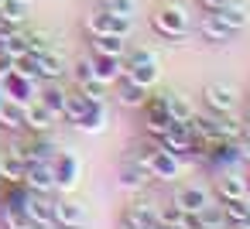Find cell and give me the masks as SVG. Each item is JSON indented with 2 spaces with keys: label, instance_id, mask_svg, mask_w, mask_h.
<instances>
[{
  "label": "cell",
  "instance_id": "25",
  "mask_svg": "<svg viewBox=\"0 0 250 229\" xmlns=\"http://www.w3.org/2000/svg\"><path fill=\"white\" fill-rule=\"evenodd\" d=\"M62 72H65V62H62V55L55 48L45 52V55H38V79L42 82H59Z\"/></svg>",
  "mask_w": 250,
  "mask_h": 229
},
{
  "label": "cell",
  "instance_id": "40",
  "mask_svg": "<svg viewBox=\"0 0 250 229\" xmlns=\"http://www.w3.org/2000/svg\"><path fill=\"white\" fill-rule=\"evenodd\" d=\"M117 229H141V226H130V222H124V219H120V226H117Z\"/></svg>",
  "mask_w": 250,
  "mask_h": 229
},
{
  "label": "cell",
  "instance_id": "45",
  "mask_svg": "<svg viewBox=\"0 0 250 229\" xmlns=\"http://www.w3.org/2000/svg\"><path fill=\"white\" fill-rule=\"evenodd\" d=\"M151 229H168V226H161V222H158V226H151Z\"/></svg>",
  "mask_w": 250,
  "mask_h": 229
},
{
  "label": "cell",
  "instance_id": "20",
  "mask_svg": "<svg viewBox=\"0 0 250 229\" xmlns=\"http://www.w3.org/2000/svg\"><path fill=\"white\" fill-rule=\"evenodd\" d=\"M89 55H93V52H89ZM93 72H96V82L113 86V82L124 76V58H117V55H93Z\"/></svg>",
  "mask_w": 250,
  "mask_h": 229
},
{
  "label": "cell",
  "instance_id": "24",
  "mask_svg": "<svg viewBox=\"0 0 250 229\" xmlns=\"http://www.w3.org/2000/svg\"><path fill=\"white\" fill-rule=\"evenodd\" d=\"M24 174H28V161H24L21 154L4 151V161H0V178H4L7 185H21Z\"/></svg>",
  "mask_w": 250,
  "mask_h": 229
},
{
  "label": "cell",
  "instance_id": "34",
  "mask_svg": "<svg viewBox=\"0 0 250 229\" xmlns=\"http://www.w3.org/2000/svg\"><path fill=\"white\" fill-rule=\"evenodd\" d=\"M14 72H21V76H35V79H38V55H31V52L18 55V58H14Z\"/></svg>",
  "mask_w": 250,
  "mask_h": 229
},
{
  "label": "cell",
  "instance_id": "22",
  "mask_svg": "<svg viewBox=\"0 0 250 229\" xmlns=\"http://www.w3.org/2000/svg\"><path fill=\"white\" fill-rule=\"evenodd\" d=\"M89 52L93 55H117V58H124L127 55V38H120V35H96V38H89Z\"/></svg>",
  "mask_w": 250,
  "mask_h": 229
},
{
  "label": "cell",
  "instance_id": "23",
  "mask_svg": "<svg viewBox=\"0 0 250 229\" xmlns=\"http://www.w3.org/2000/svg\"><path fill=\"white\" fill-rule=\"evenodd\" d=\"M165 103H168V116H171L175 123H188L192 113H195L192 99L182 96V93H175V89H165Z\"/></svg>",
  "mask_w": 250,
  "mask_h": 229
},
{
  "label": "cell",
  "instance_id": "35",
  "mask_svg": "<svg viewBox=\"0 0 250 229\" xmlns=\"http://www.w3.org/2000/svg\"><path fill=\"white\" fill-rule=\"evenodd\" d=\"M175 229H206V226H202L199 212H185V215L178 219V226H175Z\"/></svg>",
  "mask_w": 250,
  "mask_h": 229
},
{
  "label": "cell",
  "instance_id": "37",
  "mask_svg": "<svg viewBox=\"0 0 250 229\" xmlns=\"http://www.w3.org/2000/svg\"><path fill=\"white\" fill-rule=\"evenodd\" d=\"M11 69H14V58H11L7 52H0V79H4V76H7Z\"/></svg>",
  "mask_w": 250,
  "mask_h": 229
},
{
  "label": "cell",
  "instance_id": "17",
  "mask_svg": "<svg viewBox=\"0 0 250 229\" xmlns=\"http://www.w3.org/2000/svg\"><path fill=\"white\" fill-rule=\"evenodd\" d=\"M226 28H233L236 35L250 24V4H243V0H226V4L219 7V11H212Z\"/></svg>",
  "mask_w": 250,
  "mask_h": 229
},
{
  "label": "cell",
  "instance_id": "28",
  "mask_svg": "<svg viewBox=\"0 0 250 229\" xmlns=\"http://www.w3.org/2000/svg\"><path fill=\"white\" fill-rule=\"evenodd\" d=\"M86 110H89V99H86V96H83V93L76 89V93H69V96H65V106H62V120L76 123V120H79V116H83Z\"/></svg>",
  "mask_w": 250,
  "mask_h": 229
},
{
  "label": "cell",
  "instance_id": "43",
  "mask_svg": "<svg viewBox=\"0 0 250 229\" xmlns=\"http://www.w3.org/2000/svg\"><path fill=\"white\" fill-rule=\"evenodd\" d=\"M226 229H250V226H226Z\"/></svg>",
  "mask_w": 250,
  "mask_h": 229
},
{
  "label": "cell",
  "instance_id": "6",
  "mask_svg": "<svg viewBox=\"0 0 250 229\" xmlns=\"http://www.w3.org/2000/svg\"><path fill=\"white\" fill-rule=\"evenodd\" d=\"M202 106L209 113H236L240 110V93L229 82H209V86H202Z\"/></svg>",
  "mask_w": 250,
  "mask_h": 229
},
{
  "label": "cell",
  "instance_id": "44",
  "mask_svg": "<svg viewBox=\"0 0 250 229\" xmlns=\"http://www.w3.org/2000/svg\"><path fill=\"white\" fill-rule=\"evenodd\" d=\"M4 185H7V181H4V178H0V195H4Z\"/></svg>",
  "mask_w": 250,
  "mask_h": 229
},
{
  "label": "cell",
  "instance_id": "9",
  "mask_svg": "<svg viewBox=\"0 0 250 229\" xmlns=\"http://www.w3.org/2000/svg\"><path fill=\"white\" fill-rule=\"evenodd\" d=\"M147 96H151V89H147V86H141V82H134L127 72L113 82V99H117L124 110H141V106L147 103Z\"/></svg>",
  "mask_w": 250,
  "mask_h": 229
},
{
  "label": "cell",
  "instance_id": "38",
  "mask_svg": "<svg viewBox=\"0 0 250 229\" xmlns=\"http://www.w3.org/2000/svg\"><path fill=\"white\" fill-rule=\"evenodd\" d=\"M240 140L250 144V116H243V130H240Z\"/></svg>",
  "mask_w": 250,
  "mask_h": 229
},
{
  "label": "cell",
  "instance_id": "31",
  "mask_svg": "<svg viewBox=\"0 0 250 229\" xmlns=\"http://www.w3.org/2000/svg\"><path fill=\"white\" fill-rule=\"evenodd\" d=\"M72 76H76V86L93 82V79H96V72H93V55H79L76 65H72Z\"/></svg>",
  "mask_w": 250,
  "mask_h": 229
},
{
  "label": "cell",
  "instance_id": "16",
  "mask_svg": "<svg viewBox=\"0 0 250 229\" xmlns=\"http://www.w3.org/2000/svg\"><path fill=\"white\" fill-rule=\"evenodd\" d=\"M199 35H202V41H209V45H229V41L236 38V31L226 28L216 14H202V18H199Z\"/></svg>",
  "mask_w": 250,
  "mask_h": 229
},
{
  "label": "cell",
  "instance_id": "13",
  "mask_svg": "<svg viewBox=\"0 0 250 229\" xmlns=\"http://www.w3.org/2000/svg\"><path fill=\"white\" fill-rule=\"evenodd\" d=\"M86 205L76 198H55V229H83Z\"/></svg>",
  "mask_w": 250,
  "mask_h": 229
},
{
  "label": "cell",
  "instance_id": "10",
  "mask_svg": "<svg viewBox=\"0 0 250 229\" xmlns=\"http://www.w3.org/2000/svg\"><path fill=\"white\" fill-rule=\"evenodd\" d=\"M158 202H151V198H130L127 205H124V212H120V219L124 222H130V226H141V229H151V226H158Z\"/></svg>",
  "mask_w": 250,
  "mask_h": 229
},
{
  "label": "cell",
  "instance_id": "21",
  "mask_svg": "<svg viewBox=\"0 0 250 229\" xmlns=\"http://www.w3.org/2000/svg\"><path fill=\"white\" fill-rule=\"evenodd\" d=\"M0 130L24 134V106H21V103H11V99L0 103Z\"/></svg>",
  "mask_w": 250,
  "mask_h": 229
},
{
  "label": "cell",
  "instance_id": "41",
  "mask_svg": "<svg viewBox=\"0 0 250 229\" xmlns=\"http://www.w3.org/2000/svg\"><path fill=\"white\" fill-rule=\"evenodd\" d=\"M243 116H250V96H247V106H243Z\"/></svg>",
  "mask_w": 250,
  "mask_h": 229
},
{
  "label": "cell",
  "instance_id": "3",
  "mask_svg": "<svg viewBox=\"0 0 250 229\" xmlns=\"http://www.w3.org/2000/svg\"><path fill=\"white\" fill-rule=\"evenodd\" d=\"M124 72H127L134 82L147 86V89H154V86L161 82V65H158V55H154L151 48H127V55H124Z\"/></svg>",
  "mask_w": 250,
  "mask_h": 229
},
{
  "label": "cell",
  "instance_id": "12",
  "mask_svg": "<svg viewBox=\"0 0 250 229\" xmlns=\"http://www.w3.org/2000/svg\"><path fill=\"white\" fill-rule=\"evenodd\" d=\"M28 191H35V195H55L59 188H55V171H52V164H45V161H35V164H28V174H24V181H21Z\"/></svg>",
  "mask_w": 250,
  "mask_h": 229
},
{
  "label": "cell",
  "instance_id": "48",
  "mask_svg": "<svg viewBox=\"0 0 250 229\" xmlns=\"http://www.w3.org/2000/svg\"><path fill=\"white\" fill-rule=\"evenodd\" d=\"M0 161H4V151H0Z\"/></svg>",
  "mask_w": 250,
  "mask_h": 229
},
{
  "label": "cell",
  "instance_id": "29",
  "mask_svg": "<svg viewBox=\"0 0 250 229\" xmlns=\"http://www.w3.org/2000/svg\"><path fill=\"white\" fill-rule=\"evenodd\" d=\"M0 14H4V21H7L11 28H24V21H28V4H24V0H7V4L0 7Z\"/></svg>",
  "mask_w": 250,
  "mask_h": 229
},
{
  "label": "cell",
  "instance_id": "7",
  "mask_svg": "<svg viewBox=\"0 0 250 229\" xmlns=\"http://www.w3.org/2000/svg\"><path fill=\"white\" fill-rule=\"evenodd\" d=\"M52 171H55V188L72 191L83 178V161L76 157V151H59L55 161H52Z\"/></svg>",
  "mask_w": 250,
  "mask_h": 229
},
{
  "label": "cell",
  "instance_id": "2",
  "mask_svg": "<svg viewBox=\"0 0 250 229\" xmlns=\"http://www.w3.org/2000/svg\"><path fill=\"white\" fill-rule=\"evenodd\" d=\"M144 168H147V174L154 178V181H175L178 174H182V168H185V161L178 157V154H171V151H165V147H158L151 137H144L134 151H130Z\"/></svg>",
  "mask_w": 250,
  "mask_h": 229
},
{
  "label": "cell",
  "instance_id": "30",
  "mask_svg": "<svg viewBox=\"0 0 250 229\" xmlns=\"http://www.w3.org/2000/svg\"><path fill=\"white\" fill-rule=\"evenodd\" d=\"M96 7L117 14V18H134L137 14V0H96Z\"/></svg>",
  "mask_w": 250,
  "mask_h": 229
},
{
  "label": "cell",
  "instance_id": "36",
  "mask_svg": "<svg viewBox=\"0 0 250 229\" xmlns=\"http://www.w3.org/2000/svg\"><path fill=\"white\" fill-rule=\"evenodd\" d=\"M195 4L202 7V14H212V11H219V7L226 4V0H195Z\"/></svg>",
  "mask_w": 250,
  "mask_h": 229
},
{
  "label": "cell",
  "instance_id": "14",
  "mask_svg": "<svg viewBox=\"0 0 250 229\" xmlns=\"http://www.w3.org/2000/svg\"><path fill=\"white\" fill-rule=\"evenodd\" d=\"M171 202H175L182 212H202V209L212 202V195H209V188H202V185H178L175 195H171Z\"/></svg>",
  "mask_w": 250,
  "mask_h": 229
},
{
  "label": "cell",
  "instance_id": "33",
  "mask_svg": "<svg viewBox=\"0 0 250 229\" xmlns=\"http://www.w3.org/2000/svg\"><path fill=\"white\" fill-rule=\"evenodd\" d=\"M79 93L89 99V103H106V96H110V86H103V82H86V86H79Z\"/></svg>",
  "mask_w": 250,
  "mask_h": 229
},
{
  "label": "cell",
  "instance_id": "26",
  "mask_svg": "<svg viewBox=\"0 0 250 229\" xmlns=\"http://www.w3.org/2000/svg\"><path fill=\"white\" fill-rule=\"evenodd\" d=\"M65 96H69V89H62L59 82H42V89H38V103H42V106H48V110H52L59 120H62Z\"/></svg>",
  "mask_w": 250,
  "mask_h": 229
},
{
  "label": "cell",
  "instance_id": "32",
  "mask_svg": "<svg viewBox=\"0 0 250 229\" xmlns=\"http://www.w3.org/2000/svg\"><path fill=\"white\" fill-rule=\"evenodd\" d=\"M24 41H28V52H31V55L52 52V38H48L45 31H24Z\"/></svg>",
  "mask_w": 250,
  "mask_h": 229
},
{
  "label": "cell",
  "instance_id": "18",
  "mask_svg": "<svg viewBox=\"0 0 250 229\" xmlns=\"http://www.w3.org/2000/svg\"><path fill=\"white\" fill-rule=\"evenodd\" d=\"M106 123H110V113H106V103H89V110L72 123L76 130H83V134H103L106 130Z\"/></svg>",
  "mask_w": 250,
  "mask_h": 229
},
{
  "label": "cell",
  "instance_id": "4",
  "mask_svg": "<svg viewBox=\"0 0 250 229\" xmlns=\"http://www.w3.org/2000/svg\"><path fill=\"white\" fill-rule=\"evenodd\" d=\"M83 28H86L89 38H96V35H120V38H130V35H134V18H117V14L103 11V7H93V11L86 14Z\"/></svg>",
  "mask_w": 250,
  "mask_h": 229
},
{
  "label": "cell",
  "instance_id": "19",
  "mask_svg": "<svg viewBox=\"0 0 250 229\" xmlns=\"http://www.w3.org/2000/svg\"><path fill=\"white\" fill-rule=\"evenodd\" d=\"M216 198H219V202H236V198H247L243 174H240V171H223V174L216 178Z\"/></svg>",
  "mask_w": 250,
  "mask_h": 229
},
{
  "label": "cell",
  "instance_id": "15",
  "mask_svg": "<svg viewBox=\"0 0 250 229\" xmlns=\"http://www.w3.org/2000/svg\"><path fill=\"white\" fill-rule=\"evenodd\" d=\"M55 113L48 110V106H42L38 99H31L28 106H24V134H48L52 127H55Z\"/></svg>",
  "mask_w": 250,
  "mask_h": 229
},
{
  "label": "cell",
  "instance_id": "27",
  "mask_svg": "<svg viewBox=\"0 0 250 229\" xmlns=\"http://www.w3.org/2000/svg\"><path fill=\"white\" fill-rule=\"evenodd\" d=\"M0 205H4L0 209V226L4 229H35L28 212H24V205H11V202H0Z\"/></svg>",
  "mask_w": 250,
  "mask_h": 229
},
{
  "label": "cell",
  "instance_id": "5",
  "mask_svg": "<svg viewBox=\"0 0 250 229\" xmlns=\"http://www.w3.org/2000/svg\"><path fill=\"white\" fill-rule=\"evenodd\" d=\"M0 89H4V99L28 106L31 99H38L42 79H35V76H21V72H14V69H11V72H7L4 79H0Z\"/></svg>",
  "mask_w": 250,
  "mask_h": 229
},
{
  "label": "cell",
  "instance_id": "46",
  "mask_svg": "<svg viewBox=\"0 0 250 229\" xmlns=\"http://www.w3.org/2000/svg\"><path fill=\"white\" fill-rule=\"evenodd\" d=\"M0 103H4V89H0Z\"/></svg>",
  "mask_w": 250,
  "mask_h": 229
},
{
  "label": "cell",
  "instance_id": "42",
  "mask_svg": "<svg viewBox=\"0 0 250 229\" xmlns=\"http://www.w3.org/2000/svg\"><path fill=\"white\" fill-rule=\"evenodd\" d=\"M4 28H7V21H4V14H0V31H4Z\"/></svg>",
  "mask_w": 250,
  "mask_h": 229
},
{
  "label": "cell",
  "instance_id": "1",
  "mask_svg": "<svg viewBox=\"0 0 250 229\" xmlns=\"http://www.w3.org/2000/svg\"><path fill=\"white\" fill-rule=\"evenodd\" d=\"M151 31L165 41H185L192 31V14L178 0H165L151 11Z\"/></svg>",
  "mask_w": 250,
  "mask_h": 229
},
{
  "label": "cell",
  "instance_id": "47",
  "mask_svg": "<svg viewBox=\"0 0 250 229\" xmlns=\"http://www.w3.org/2000/svg\"><path fill=\"white\" fill-rule=\"evenodd\" d=\"M4 4H7V0H0V7H4Z\"/></svg>",
  "mask_w": 250,
  "mask_h": 229
},
{
  "label": "cell",
  "instance_id": "8",
  "mask_svg": "<svg viewBox=\"0 0 250 229\" xmlns=\"http://www.w3.org/2000/svg\"><path fill=\"white\" fill-rule=\"evenodd\" d=\"M117 181H120V188H124V191L141 195V191L147 188L151 174H147V168H144V164H141L134 154H127V157L120 161V168H117Z\"/></svg>",
  "mask_w": 250,
  "mask_h": 229
},
{
  "label": "cell",
  "instance_id": "11",
  "mask_svg": "<svg viewBox=\"0 0 250 229\" xmlns=\"http://www.w3.org/2000/svg\"><path fill=\"white\" fill-rule=\"evenodd\" d=\"M24 212H28V219H31L35 229H55V202H52V195H35V191H28Z\"/></svg>",
  "mask_w": 250,
  "mask_h": 229
},
{
  "label": "cell",
  "instance_id": "39",
  "mask_svg": "<svg viewBox=\"0 0 250 229\" xmlns=\"http://www.w3.org/2000/svg\"><path fill=\"white\" fill-rule=\"evenodd\" d=\"M243 168H247V171H240V174H243V185H247V198H250V164H243Z\"/></svg>",
  "mask_w": 250,
  "mask_h": 229
}]
</instances>
